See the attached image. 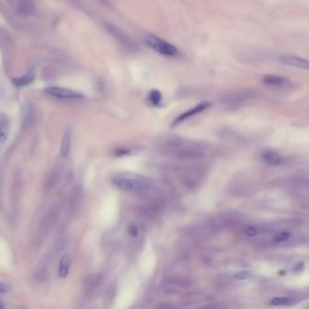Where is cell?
Wrapping results in <instances>:
<instances>
[{
    "label": "cell",
    "mask_w": 309,
    "mask_h": 309,
    "mask_svg": "<svg viewBox=\"0 0 309 309\" xmlns=\"http://www.w3.org/2000/svg\"><path fill=\"white\" fill-rule=\"evenodd\" d=\"M145 43L148 46L153 49L155 52L161 54L165 57H175L178 54V50L174 45L163 40L162 38L154 35H149L145 37Z\"/></svg>",
    "instance_id": "1"
},
{
    "label": "cell",
    "mask_w": 309,
    "mask_h": 309,
    "mask_svg": "<svg viewBox=\"0 0 309 309\" xmlns=\"http://www.w3.org/2000/svg\"><path fill=\"white\" fill-rule=\"evenodd\" d=\"M113 183L115 187L124 191H144L148 187L147 183L129 179V178H124V177L115 178L113 179Z\"/></svg>",
    "instance_id": "2"
},
{
    "label": "cell",
    "mask_w": 309,
    "mask_h": 309,
    "mask_svg": "<svg viewBox=\"0 0 309 309\" xmlns=\"http://www.w3.org/2000/svg\"><path fill=\"white\" fill-rule=\"evenodd\" d=\"M44 92L49 96L59 98V99H81L84 97L83 94L78 93L76 91L67 89L64 87H58V86H50L45 88Z\"/></svg>",
    "instance_id": "3"
},
{
    "label": "cell",
    "mask_w": 309,
    "mask_h": 309,
    "mask_svg": "<svg viewBox=\"0 0 309 309\" xmlns=\"http://www.w3.org/2000/svg\"><path fill=\"white\" fill-rule=\"evenodd\" d=\"M278 60L284 65L302 68V69H308V61L303 57L285 54V55H280L278 57Z\"/></svg>",
    "instance_id": "4"
},
{
    "label": "cell",
    "mask_w": 309,
    "mask_h": 309,
    "mask_svg": "<svg viewBox=\"0 0 309 309\" xmlns=\"http://www.w3.org/2000/svg\"><path fill=\"white\" fill-rule=\"evenodd\" d=\"M210 106H211V102H200V104H199L198 106H196L195 107L191 108V110L187 111V112H185L184 114H182V115H179V117L176 119L174 122H173V123H172V126L177 125V124H179V123H181V122H184L185 120H187V119L190 118V117L194 116V115H196V114L202 113L203 111L208 109Z\"/></svg>",
    "instance_id": "5"
},
{
    "label": "cell",
    "mask_w": 309,
    "mask_h": 309,
    "mask_svg": "<svg viewBox=\"0 0 309 309\" xmlns=\"http://www.w3.org/2000/svg\"><path fill=\"white\" fill-rule=\"evenodd\" d=\"M263 82L268 86H274V87H283V86H288L290 84L289 79L279 76V75H275V74H269L266 75L263 78Z\"/></svg>",
    "instance_id": "6"
},
{
    "label": "cell",
    "mask_w": 309,
    "mask_h": 309,
    "mask_svg": "<svg viewBox=\"0 0 309 309\" xmlns=\"http://www.w3.org/2000/svg\"><path fill=\"white\" fill-rule=\"evenodd\" d=\"M263 160L266 163H269V165H274V166L281 165L284 163V158L275 151H267L263 154Z\"/></svg>",
    "instance_id": "7"
},
{
    "label": "cell",
    "mask_w": 309,
    "mask_h": 309,
    "mask_svg": "<svg viewBox=\"0 0 309 309\" xmlns=\"http://www.w3.org/2000/svg\"><path fill=\"white\" fill-rule=\"evenodd\" d=\"M71 139H72V130L68 128L65 131L63 142H62L61 154L64 158L67 157L69 154L70 147H71Z\"/></svg>",
    "instance_id": "8"
},
{
    "label": "cell",
    "mask_w": 309,
    "mask_h": 309,
    "mask_svg": "<svg viewBox=\"0 0 309 309\" xmlns=\"http://www.w3.org/2000/svg\"><path fill=\"white\" fill-rule=\"evenodd\" d=\"M35 78H36L35 73L33 72H29L23 76L14 78L12 82L13 84L17 87H22V86H29L30 84H32L33 82L35 81Z\"/></svg>",
    "instance_id": "9"
},
{
    "label": "cell",
    "mask_w": 309,
    "mask_h": 309,
    "mask_svg": "<svg viewBox=\"0 0 309 309\" xmlns=\"http://www.w3.org/2000/svg\"><path fill=\"white\" fill-rule=\"evenodd\" d=\"M70 269V256L68 255L62 258L59 265V277H65L68 275Z\"/></svg>",
    "instance_id": "10"
},
{
    "label": "cell",
    "mask_w": 309,
    "mask_h": 309,
    "mask_svg": "<svg viewBox=\"0 0 309 309\" xmlns=\"http://www.w3.org/2000/svg\"><path fill=\"white\" fill-rule=\"evenodd\" d=\"M162 94L158 90H151L149 94V101L152 106H159L160 102H162Z\"/></svg>",
    "instance_id": "11"
},
{
    "label": "cell",
    "mask_w": 309,
    "mask_h": 309,
    "mask_svg": "<svg viewBox=\"0 0 309 309\" xmlns=\"http://www.w3.org/2000/svg\"><path fill=\"white\" fill-rule=\"evenodd\" d=\"M292 299L290 297H275L271 300V305H289Z\"/></svg>",
    "instance_id": "12"
},
{
    "label": "cell",
    "mask_w": 309,
    "mask_h": 309,
    "mask_svg": "<svg viewBox=\"0 0 309 309\" xmlns=\"http://www.w3.org/2000/svg\"><path fill=\"white\" fill-rule=\"evenodd\" d=\"M291 237V233L289 231H282L280 233H278L277 235L275 237V240L277 242H283L286 240H289V238Z\"/></svg>",
    "instance_id": "13"
},
{
    "label": "cell",
    "mask_w": 309,
    "mask_h": 309,
    "mask_svg": "<svg viewBox=\"0 0 309 309\" xmlns=\"http://www.w3.org/2000/svg\"><path fill=\"white\" fill-rule=\"evenodd\" d=\"M250 276H251V273L248 271V270H244V271L237 273L235 278L238 280H246V279L249 278Z\"/></svg>",
    "instance_id": "14"
},
{
    "label": "cell",
    "mask_w": 309,
    "mask_h": 309,
    "mask_svg": "<svg viewBox=\"0 0 309 309\" xmlns=\"http://www.w3.org/2000/svg\"><path fill=\"white\" fill-rule=\"evenodd\" d=\"M259 233H260V230H259V228H256V227H249V228H247V230H246V235L248 237L256 236Z\"/></svg>",
    "instance_id": "15"
},
{
    "label": "cell",
    "mask_w": 309,
    "mask_h": 309,
    "mask_svg": "<svg viewBox=\"0 0 309 309\" xmlns=\"http://www.w3.org/2000/svg\"><path fill=\"white\" fill-rule=\"evenodd\" d=\"M10 289H11V287L8 284L0 282V294L7 293Z\"/></svg>",
    "instance_id": "16"
},
{
    "label": "cell",
    "mask_w": 309,
    "mask_h": 309,
    "mask_svg": "<svg viewBox=\"0 0 309 309\" xmlns=\"http://www.w3.org/2000/svg\"><path fill=\"white\" fill-rule=\"evenodd\" d=\"M128 231L130 233V235L132 237H137L138 235V228L137 227L135 226V225H131L130 227H129V229H128Z\"/></svg>",
    "instance_id": "17"
},
{
    "label": "cell",
    "mask_w": 309,
    "mask_h": 309,
    "mask_svg": "<svg viewBox=\"0 0 309 309\" xmlns=\"http://www.w3.org/2000/svg\"><path fill=\"white\" fill-rule=\"evenodd\" d=\"M3 307H4V305H3V303H2V301L0 300V308H3Z\"/></svg>",
    "instance_id": "18"
},
{
    "label": "cell",
    "mask_w": 309,
    "mask_h": 309,
    "mask_svg": "<svg viewBox=\"0 0 309 309\" xmlns=\"http://www.w3.org/2000/svg\"></svg>",
    "instance_id": "19"
}]
</instances>
